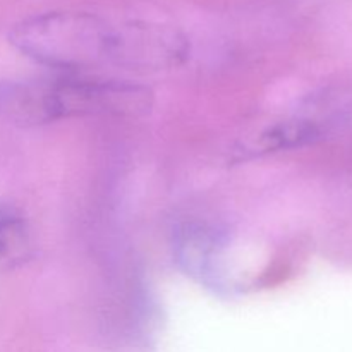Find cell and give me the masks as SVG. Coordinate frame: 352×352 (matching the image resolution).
<instances>
[{
	"label": "cell",
	"mask_w": 352,
	"mask_h": 352,
	"mask_svg": "<svg viewBox=\"0 0 352 352\" xmlns=\"http://www.w3.org/2000/svg\"><path fill=\"white\" fill-rule=\"evenodd\" d=\"M151 103L153 96L144 86L81 76L19 85L2 95L3 110L24 124L72 117H140L150 112Z\"/></svg>",
	"instance_id": "obj_1"
},
{
	"label": "cell",
	"mask_w": 352,
	"mask_h": 352,
	"mask_svg": "<svg viewBox=\"0 0 352 352\" xmlns=\"http://www.w3.org/2000/svg\"><path fill=\"white\" fill-rule=\"evenodd\" d=\"M113 26L95 14L55 10L21 21L9 40L34 62L62 71H86L112 64Z\"/></svg>",
	"instance_id": "obj_2"
},
{
	"label": "cell",
	"mask_w": 352,
	"mask_h": 352,
	"mask_svg": "<svg viewBox=\"0 0 352 352\" xmlns=\"http://www.w3.org/2000/svg\"><path fill=\"white\" fill-rule=\"evenodd\" d=\"M189 57V41L167 24L126 21L113 28L112 64L134 72L179 67Z\"/></svg>",
	"instance_id": "obj_3"
},
{
	"label": "cell",
	"mask_w": 352,
	"mask_h": 352,
	"mask_svg": "<svg viewBox=\"0 0 352 352\" xmlns=\"http://www.w3.org/2000/svg\"><path fill=\"white\" fill-rule=\"evenodd\" d=\"M175 258L182 270L215 291L230 289L226 274V243L217 230L205 226L184 227L175 239Z\"/></svg>",
	"instance_id": "obj_4"
},
{
	"label": "cell",
	"mask_w": 352,
	"mask_h": 352,
	"mask_svg": "<svg viewBox=\"0 0 352 352\" xmlns=\"http://www.w3.org/2000/svg\"><path fill=\"white\" fill-rule=\"evenodd\" d=\"M33 254V237L24 217L10 206L0 205V272L26 263Z\"/></svg>",
	"instance_id": "obj_5"
},
{
	"label": "cell",
	"mask_w": 352,
	"mask_h": 352,
	"mask_svg": "<svg viewBox=\"0 0 352 352\" xmlns=\"http://www.w3.org/2000/svg\"><path fill=\"white\" fill-rule=\"evenodd\" d=\"M320 136H322V129L313 120H284V122H278L275 126L268 127L267 131H263L258 136V141L253 150H256L258 153L292 150V148L313 143Z\"/></svg>",
	"instance_id": "obj_6"
}]
</instances>
